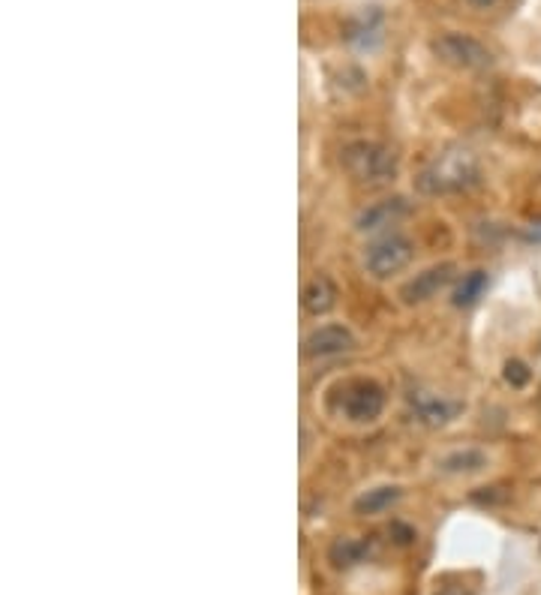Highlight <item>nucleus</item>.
I'll use <instances>...</instances> for the list:
<instances>
[{
  "label": "nucleus",
  "instance_id": "nucleus-1",
  "mask_svg": "<svg viewBox=\"0 0 541 595\" xmlns=\"http://www.w3.org/2000/svg\"><path fill=\"white\" fill-rule=\"evenodd\" d=\"M340 166L358 184H385L397 175V154L379 142H352L343 148Z\"/></svg>",
  "mask_w": 541,
  "mask_h": 595
},
{
  "label": "nucleus",
  "instance_id": "nucleus-2",
  "mask_svg": "<svg viewBox=\"0 0 541 595\" xmlns=\"http://www.w3.org/2000/svg\"><path fill=\"white\" fill-rule=\"evenodd\" d=\"M478 181V163L469 151H445L439 154L424 175L418 178V187L424 193H460L469 190Z\"/></svg>",
  "mask_w": 541,
  "mask_h": 595
},
{
  "label": "nucleus",
  "instance_id": "nucleus-3",
  "mask_svg": "<svg viewBox=\"0 0 541 595\" xmlns=\"http://www.w3.org/2000/svg\"><path fill=\"white\" fill-rule=\"evenodd\" d=\"M412 244L400 235H391L379 244H373L364 256V268L376 277V280H385L391 274H400L409 262H412Z\"/></svg>",
  "mask_w": 541,
  "mask_h": 595
},
{
  "label": "nucleus",
  "instance_id": "nucleus-4",
  "mask_svg": "<svg viewBox=\"0 0 541 595\" xmlns=\"http://www.w3.org/2000/svg\"><path fill=\"white\" fill-rule=\"evenodd\" d=\"M436 55L445 61V64H451V67H460V70H484V67H490V52L478 43V40H472V37H463V34H445V37H439L436 40Z\"/></svg>",
  "mask_w": 541,
  "mask_h": 595
},
{
  "label": "nucleus",
  "instance_id": "nucleus-5",
  "mask_svg": "<svg viewBox=\"0 0 541 595\" xmlns=\"http://www.w3.org/2000/svg\"><path fill=\"white\" fill-rule=\"evenodd\" d=\"M385 409V391L376 382H355L343 397V415L349 421H373Z\"/></svg>",
  "mask_w": 541,
  "mask_h": 595
},
{
  "label": "nucleus",
  "instance_id": "nucleus-6",
  "mask_svg": "<svg viewBox=\"0 0 541 595\" xmlns=\"http://www.w3.org/2000/svg\"><path fill=\"white\" fill-rule=\"evenodd\" d=\"M355 349V337L346 325H322L307 334L304 340V355L307 358H334L343 352Z\"/></svg>",
  "mask_w": 541,
  "mask_h": 595
},
{
  "label": "nucleus",
  "instance_id": "nucleus-7",
  "mask_svg": "<svg viewBox=\"0 0 541 595\" xmlns=\"http://www.w3.org/2000/svg\"><path fill=\"white\" fill-rule=\"evenodd\" d=\"M454 277V265H433L421 274H415V280H409L403 289H400V298L406 304H421V301H430L436 298Z\"/></svg>",
  "mask_w": 541,
  "mask_h": 595
},
{
  "label": "nucleus",
  "instance_id": "nucleus-8",
  "mask_svg": "<svg viewBox=\"0 0 541 595\" xmlns=\"http://www.w3.org/2000/svg\"><path fill=\"white\" fill-rule=\"evenodd\" d=\"M337 304V286L331 277L316 274L307 286H304V310L310 316H325L328 310H334Z\"/></svg>",
  "mask_w": 541,
  "mask_h": 595
},
{
  "label": "nucleus",
  "instance_id": "nucleus-9",
  "mask_svg": "<svg viewBox=\"0 0 541 595\" xmlns=\"http://www.w3.org/2000/svg\"><path fill=\"white\" fill-rule=\"evenodd\" d=\"M406 211V202L403 199H388V202H379L373 208H367L361 217H358V229L364 232H373L379 226H391L400 214Z\"/></svg>",
  "mask_w": 541,
  "mask_h": 595
},
{
  "label": "nucleus",
  "instance_id": "nucleus-10",
  "mask_svg": "<svg viewBox=\"0 0 541 595\" xmlns=\"http://www.w3.org/2000/svg\"><path fill=\"white\" fill-rule=\"evenodd\" d=\"M397 499H400V490L391 487V484H382V487H373V490L361 493V496L355 499L352 508H355V514H382V511H388Z\"/></svg>",
  "mask_w": 541,
  "mask_h": 595
},
{
  "label": "nucleus",
  "instance_id": "nucleus-11",
  "mask_svg": "<svg viewBox=\"0 0 541 595\" xmlns=\"http://www.w3.org/2000/svg\"><path fill=\"white\" fill-rule=\"evenodd\" d=\"M415 409H418V418H421L424 424L439 427V424H448L463 406H460V403H451V400H442V397H427V400H421Z\"/></svg>",
  "mask_w": 541,
  "mask_h": 595
},
{
  "label": "nucleus",
  "instance_id": "nucleus-12",
  "mask_svg": "<svg viewBox=\"0 0 541 595\" xmlns=\"http://www.w3.org/2000/svg\"><path fill=\"white\" fill-rule=\"evenodd\" d=\"M364 556H367V544H361V541L337 538V541L331 544V562H334L337 568H352V565H358Z\"/></svg>",
  "mask_w": 541,
  "mask_h": 595
},
{
  "label": "nucleus",
  "instance_id": "nucleus-13",
  "mask_svg": "<svg viewBox=\"0 0 541 595\" xmlns=\"http://www.w3.org/2000/svg\"><path fill=\"white\" fill-rule=\"evenodd\" d=\"M487 463V457L475 448H466V451H454L442 460V469L445 472H478L481 466Z\"/></svg>",
  "mask_w": 541,
  "mask_h": 595
},
{
  "label": "nucleus",
  "instance_id": "nucleus-14",
  "mask_svg": "<svg viewBox=\"0 0 541 595\" xmlns=\"http://www.w3.org/2000/svg\"><path fill=\"white\" fill-rule=\"evenodd\" d=\"M484 289H487V274H484V271H472V274L463 277L460 289L454 292V304H457V307H466V304L478 301Z\"/></svg>",
  "mask_w": 541,
  "mask_h": 595
},
{
  "label": "nucleus",
  "instance_id": "nucleus-15",
  "mask_svg": "<svg viewBox=\"0 0 541 595\" xmlns=\"http://www.w3.org/2000/svg\"><path fill=\"white\" fill-rule=\"evenodd\" d=\"M505 379H508L511 385H526V379H529V370H526L520 361H508V364H505Z\"/></svg>",
  "mask_w": 541,
  "mask_h": 595
},
{
  "label": "nucleus",
  "instance_id": "nucleus-16",
  "mask_svg": "<svg viewBox=\"0 0 541 595\" xmlns=\"http://www.w3.org/2000/svg\"><path fill=\"white\" fill-rule=\"evenodd\" d=\"M526 241L541 244V220H535V223H529V226H526Z\"/></svg>",
  "mask_w": 541,
  "mask_h": 595
}]
</instances>
